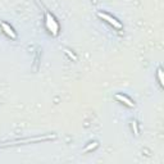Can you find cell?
Instances as JSON below:
<instances>
[{
	"mask_svg": "<svg viewBox=\"0 0 164 164\" xmlns=\"http://www.w3.org/2000/svg\"><path fill=\"white\" fill-rule=\"evenodd\" d=\"M45 26L47 30L50 31L53 36H56L58 33H59V25H58V22L55 21L54 16H51L49 12L45 13Z\"/></svg>",
	"mask_w": 164,
	"mask_h": 164,
	"instance_id": "6da1fadb",
	"label": "cell"
},
{
	"mask_svg": "<svg viewBox=\"0 0 164 164\" xmlns=\"http://www.w3.org/2000/svg\"><path fill=\"white\" fill-rule=\"evenodd\" d=\"M98 16L100 17V18H103L104 21H107L109 25H112L114 28H117V30H120L122 28V25H120V22L119 21H117L114 17H112V16H109L108 13H104V12H98Z\"/></svg>",
	"mask_w": 164,
	"mask_h": 164,
	"instance_id": "7a4b0ae2",
	"label": "cell"
},
{
	"mask_svg": "<svg viewBox=\"0 0 164 164\" xmlns=\"http://www.w3.org/2000/svg\"><path fill=\"white\" fill-rule=\"evenodd\" d=\"M0 25H2L3 31L5 32V33H7V35H8L9 37H11V38H13V40H14V38H17V33H16V31H14L13 28H12L11 26L8 25V23H5V22H2V23H0Z\"/></svg>",
	"mask_w": 164,
	"mask_h": 164,
	"instance_id": "3957f363",
	"label": "cell"
},
{
	"mask_svg": "<svg viewBox=\"0 0 164 164\" xmlns=\"http://www.w3.org/2000/svg\"><path fill=\"white\" fill-rule=\"evenodd\" d=\"M115 99H117L118 101H120V103H123V104H126L127 107L129 108H133L135 107V103L131 100V99H128L126 95H122V94H117L115 95Z\"/></svg>",
	"mask_w": 164,
	"mask_h": 164,
	"instance_id": "277c9868",
	"label": "cell"
},
{
	"mask_svg": "<svg viewBox=\"0 0 164 164\" xmlns=\"http://www.w3.org/2000/svg\"><path fill=\"white\" fill-rule=\"evenodd\" d=\"M96 147H98V142H96V141H94V142H91L90 145H87V146H86L84 151H85V153H87V151L94 150V149H96Z\"/></svg>",
	"mask_w": 164,
	"mask_h": 164,
	"instance_id": "5b68a950",
	"label": "cell"
},
{
	"mask_svg": "<svg viewBox=\"0 0 164 164\" xmlns=\"http://www.w3.org/2000/svg\"><path fill=\"white\" fill-rule=\"evenodd\" d=\"M158 80H159V84H160V86L163 87V86H164V80H163V69L162 68L158 69Z\"/></svg>",
	"mask_w": 164,
	"mask_h": 164,
	"instance_id": "8992f818",
	"label": "cell"
},
{
	"mask_svg": "<svg viewBox=\"0 0 164 164\" xmlns=\"http://www.w3.org/2000/svg\"><path fill=\"white\" fill-rule=\"evenodd\" d=\"M132 129H133V133L136 135V136H138V126H137L136 120H133L132 122Z\"/></svg>",
	"mask_w": 164,
	"mask_h": 164,
	"instance_id": "52a82bcc",
	"label": "cell"
},
{
	"mask_svg": "<svg viewBox=\"0 0 164 164\" xmlns=\"http://www.w3.org/2000/svg\"><path fill=\"white\" fill-rule=\"evenodd\" d=\"M64 51H65V54H67V55H68V56H71V58H72V59H74V60H77V56H76V55L73 54V53H71V50H68V49H65Z\"/></svg>",
	"mask_w": 164,
	"mask_h": 164,
	"instance_id": "ba28073f",
	"label": "cell"
}]
</instances>
